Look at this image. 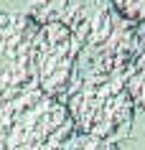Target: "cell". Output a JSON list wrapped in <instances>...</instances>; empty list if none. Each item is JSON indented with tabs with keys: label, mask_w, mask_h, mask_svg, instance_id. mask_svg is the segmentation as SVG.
Segmentation results:
<instances>
[{
	"label": "cell",
	"mask_w": 145,
	"mask_h": 150,
	"mask_svg": "<svg viewBox=\"0 0 145 150\" xmlns=\"http://www.w3.org/2000/svg\"><path fill=\"white\" fill-rule=\"evenodd\" d=\"M117 64L99 59L79 48L74 76L66 92L64 107L76 132L105 142H122L135 125V104Z\"/></svg>",
	"instance_id": "cell-1"
},
{
	"label": "cell",
	"mask_w": 145,
	"mask_h": 150,
	"mask_svg": "<svg viewBox=\"0 0 145 150\" xmlns=\"http://www.w3.org/2000/svg\"><path fill=\"white\" fill-rule=\"evenodd\" d=\"M74 132L66 107L41 89L0 102V150H59Z\"/></svg>",
	"instance_id": "cell-2"
},
{
	"label": "cell",
	"mask_w": 145,
	"mask_h": 150,
	"mask_svg": "<svg viewBox=\"0 0 145 150\" xmlns=\"http://www.w3.org/2000/svg\"><path fill=\"white\" fill-rule=\"evenodd\" d=\"M56 21L71 31L79 48L127 71L137 46V28L110 0H66Z\"/></svg>",
	"instance_id": "cell-3"
},
{
	"label": "cell",
	"mask_w": 145,
	"mask_h": 150,
	"mask_svg": "<svg viewBox=\"0 0 145 150\" xmlns=\"http://www.w3.org/2000/svg\"><path fill=\"white\" fill-rule=\"evenodd\" d=\"M38 23L25 13H0V102L21 97L36 87V43Z\"/></svg>",
	"instance_id": "cell-4"
},
{
	"label": "cell",
	"mask_w": 145,
	"mask_h": 150,
	"mask_svg": "<svg viewBox=\"0 0 145 150\" xmlns=\"http://www.w3.org/2000/svg\"><path fill=\"white\" fill-rule=\"evenodd\" d=\"M76 59L79 43L61 21H48L38 25L33 43V64H36V87L43 94L64 104Z\"/></svg>",
	"instance_id": "cell-5"
},
{
	"label": "cell",
	"mask_w": 145,
	"mask_h": 150,
	"mask_svg": "<svg viewBox=\"0 0 145 150\" xmlns=\"http://www.w3.org/2000/svg\"><path fill=\"white\" fill-rule=\"evenodd\" d=\"M135 28H137V46H135L132 59H130L125 84H127V92L132 97L135 110H140L145 115V23L135 25Z\"/></svg>",
	"instance_id": "cell-6"
},
{
	"label": "cell",
	"mask_w": 145,
	"mask_h": 150,
	"mask_svg": "<svg viewBox=\"0 0 145 150\" xmlns=\"http://www.w3.org/2000/svg\"><path fill=\"white\" fill-rule=\"evenodd\" d=\"M59 150H117V145L97 140V137H89V135H81V132H74Z\"/></svg>",
	"instance_id": "cell-7"
},
{
	"label": "cell",
	"mask_w": 145,
	"mask_h": 150,
	"mask_svg": "<svg viewBox=\"0 0 145 150\" xmlns=\"http://www.w3.org/2000/svg\"><path fill=\"white\" fill-rule=\"evenodd\" d=\"M117 150H145V115L140 110H135L132 132H130L122 142H117Z\"/></svg>",
	"instance_id": "cell-8"
},
{
	"label": "cell",
	"mask_w": 145,
	"mask_h": 150,
	"mask_svg": "<svg viewBox=\"0 0 145 150\" xmlns=\"http://www.w3.org/2000/svg\"><path fill=\"white\" fill-rule=\"evenodd\" d=\"M132 25L145 23V0H110Z\"/></svg>",
	"instance_id": "cell-9"
},
{
	"label": "cell",
	"mask_w": 145,
	"mask_h": 150,
	"mask_svg": "<svg viewBox=\"0 0 145 150\" xmlns=\"http://www.w3.org/2000/svg\"><path fill=\"white\" fill-rule=\"evenodd\" d=\"M33 0H0V13H25L31 10Z\"/></svg>",
	"instance_id": "cell-10"
},
{
	"label": "cell",
	"mask_w": 145,
	"mask_h": 150,
	"mask_svg": "<svg viewBox=\"0 0 145 150\" xmlns=\"http://www.w3.org/2000/svg\"><path fill=\"white\" fill-rule=\"evenodd\" d=\"M46 3V8H48V21H56L59 18V8L64 5L66 0H43Z\"/></svg>",
	"instance_id": "cell-11"
}]
</instances>
